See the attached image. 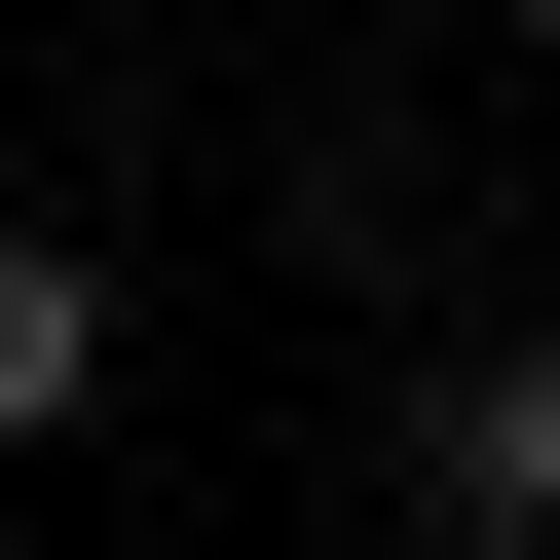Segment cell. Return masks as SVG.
I'll return each mask as SVG.
<instances>
[{"label":"cell","mask_w":560,"mask_h":560,"mask_svg":"<svg viewBox=\"0 0 560 560\" xmlns=\"http://www.w3.org/2000/svg\"><path fill=\"white\" fill-rule=\"evenodd\" d=\"M374 560H560V337H523V300L411 337V411H374Z\"/></svg>","instance_id":"6da1fadb"},{"label":"cell","mask_w":560,"mask_h":560,"mask_svg":"<svg viewBox=\"0 0 560 560\" xmlns=\"http://www.w3.org/2000/svg\"><path fill=\"white\" fill-rule=\"evenodd\" d=\"M113 337H150V300H113V224H0V448H75Z\"/></svg>","instance_id":"7a4b0ae2"},{"label":"cell","mask_w":560,"mask_h":560,"mask_svg":"<svg viewBox=\"0 0 560 560\" xmlns=\"http://www.w3.org/2000/svg\"><path fill=\"white\" fill-rule=\"evenodd\" d=\"M486 38H560V0H486Z\"/></svg>","instance_id":"3957f363"}]
</instances>
